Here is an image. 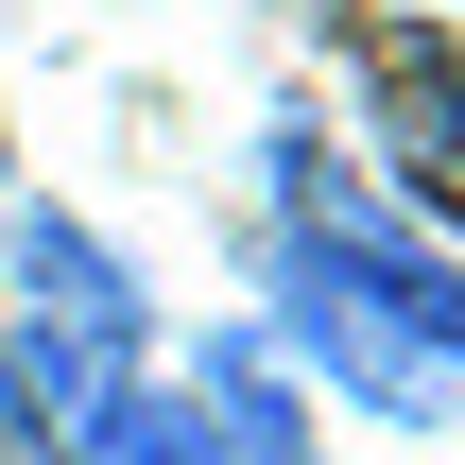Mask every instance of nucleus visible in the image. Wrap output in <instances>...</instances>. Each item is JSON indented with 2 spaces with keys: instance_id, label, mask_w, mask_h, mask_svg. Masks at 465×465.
Instances as JSON below:
<instances>
[{
  "instance_id": "20e7f679",
  "label": "nucleus",
  "mask_w": 465,
  "mask_h": 465,
  "mask_svg": "<svg viewBox=\"0 0 465 465\" xmlns=\"http://www.w3.org/2000/svg\"><path fill=\"white\" fill-rule=\"evenodd\" d=\"M69 465H224V449H207V414H190L173 380H121V397H86Z\"/></svg>"
},
{
  "instance_id": "f03ea898",
  "label": "nucleus",
  "mask_w": 465,
  "mask_h": 465,
  "mask_svg": "<svg viewBox=\"0 0 465 465\" xmlns=\"http://www.w3.org/2000/svg\"><path fill=\"white\" fill-rule=\"evenodd\" d=\"M362 104H380V155H397V190L465 224V52H449V35H397Z\"/></svg>"
},
{
  "instance_id": "7ed1b4c3",
  "label": "nucleus",
  "mask_w": 465,
  "mask_h": 465,
  "mask_svg": "<svg viewBox=\"0 0 465 465\" xmlns=\"http://www.w3.org/2000/svg\"><path fill=\"white\" fill-rule=\"evenodd\" d=\"M190 414H207V449H224V465H311L293 362H276L259 328H207V345H190Z\"/></svg>"
},
{
  "instance_id": "39448f33",
  "label": "nucleus",
  "mask_w": 465,
  "mask_h": 465,
  "mask_svg": "<svg viewBox=\"0 0 465 465\" xmlns=\"http://www.w3.org/2000/svg\"><path fill=\"white\" fill-rule=\"evenodd\" d=\"M0 465H69V414H52V380L17 362V328H0Z\"/></svg>"
},
{
  "instance_id": "f257e3e1",
  "label": "nucleus",
  "mask_w": 465,
  "mask_h": 465,
  "mask_svg": "<svg viewBox=\"0 0 465 465\" xmlns=\"http://www.w3.org/2000/svg\"><path fill=\"white\" fill-rule=\"evenodd\" d=\"M0 242H17V362H35V380H52V414L86 431V397H121V380H138L155 293H138V259H121L104 224H69V207H17Z\"/></svg>"
}]
</instances>
